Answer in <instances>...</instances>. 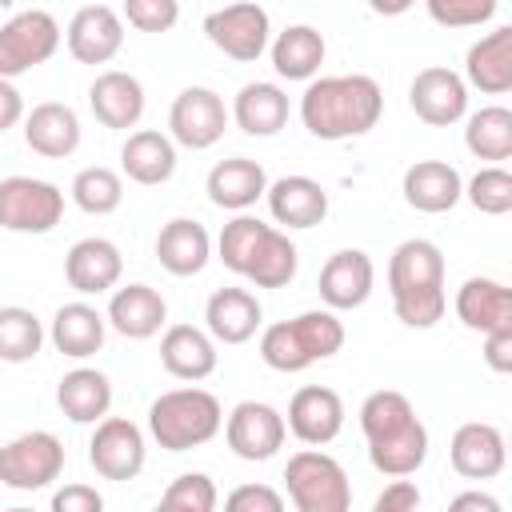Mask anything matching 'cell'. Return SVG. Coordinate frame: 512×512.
<instances>
[{
    "label": "cell",
    "instance_id": "22",
    "mask_svg": "<svg viewBox=\"0 0 512 512\" xmlns=\"http://www.w3.org/2000/svg\"><path fill=\"white\" fill-rule=\"evenodd\" d=\"M264 324V308L248 288H216L204 304V332L216 344H244Z\"/></svg>",
    "mask_w": 512,
    "mask_h": 512
},
{
    "label": "cell",
    "instance_id": "30",
    "mask_svg": "<svg viewBox=\"0 0 512 512\" xmlns=\"http://www.w3.org/2000/svg\"><path fill=\"white\" fill-rule=\"evenodd\" d=\"M296 268H300V252L288 240V232L264 224L260 236H256V244L248 248L244 264H240V276L248 284H256V288H284L296 276Z\"/></svg>",
    "mask_w": 512,
    "mask_h": 512
},
{
    "label": "cell",
    "instance_id": "25",
    "mask_svg": "<svg viewBox=\"0 0 512 512\" xmlns=\"http://www.w3.org/2000/svg\"><path fill=\"white\" fill-rule=\"evenodd\" d=\"M160 364L176 380H208L216 372V340L196 324H172L160 336Z\"/></svg>",
    "mask_w": 512,
    "mask_h": 512
},
{
    "label": "cell",
    "instance_id": "2",
    "mask_svg": "<svg viewBox=\"0 0 512 512\" xmlns=\"http://www.w3.org/2000/svg\"><path fill=\"white\" fill-rule=\"evenodd\" d=\"M360 432L368 440V460L376 472L400 480L428 460V428L412 400L396 388H380L360 404Z\"/></svg>",
    "mask_w": 512,
    "mask_h": 512
},
{
    "label": "cell",
    "instance_id": "8",
    "mask_svg": "<svg viewBox=\"0 0 512 512\" xmlns=\"http://www.w3.org/2000/svg\"><path fill=\"white\" fill-rule=\"evenodd\" d=\"M64 472V444L60 436L36 428L20 432L8 444H0V484L16 492H36L48 488Z\"/></svg>",
    "mask_w": 512,
    "mask_h": 512
},
{
    "label": "cell",
    "instance_id": "19",
    "mask_svg": "<svg viewBox=\"0 0 512 512\" xmlns=\"http://www.w3.org/2000/svg\"><path fill=\"white\" fill-rule=\"evenodd\" d=\"M400 192H404L408 208L440 216V212H452L464 200V180L448 160H416V164L404 168Z\"/></svg>",
    "mask_w": 512,
    "mask_h": 512
},
{
    "label": "cell",
    "instance_id": "48",
    "mask_svg": "<svg viewBox=\"0 0 512 512\" xmlns=\"http://www.w3.org/2000/svg\"><path fill=\"white\" fill-rule=\"evenodd\" d=\"M420 488H416V480H408V476H400V480H392V484H384V492L376 496V504H372V512H416L420 508Z\"/></svg>",
    "mask_w": 512,
    "mask_h": 512
},
{
    "label": "cell",
    "instance_id": "36",
    "mask_svg": "<svg viewBox=\"0 0 512 512\" xmlns=\"http://www.w3.org/2000/svg\"><path fill=\"white\" fill-rule=\"evenodd\" d=\"M464 148L476 160H508L512 156V112L500 104H488L468 116Z\"/></svg>",
    "mask_w": 512,
    "mask_h": 512
},
{
    "label": "cell",
    "instance_id": "14",
    "mask_svg": "<svg viewBox=\"0 0 512 512\" xmlns=\"http://www.w3.org/2000/svg\"><path fill=\"white\" fill-rule=\"evenodd\" d=\"M408 104H412V112H416L424 124L448 128V124L464 120V112H468V84L460 80V72L432 64V68H420V72L412 76V84H408Z\"/></svg>",
    "mask_w": 512,
    "mask_h": 512
},
{
    "label": "cell",
    "instance_id": "45",
    "mask_svg": "<svg viewBox=\"0 0 512 512\" xmlns=\"http://www.w3.org/2000/svg\"><path fill=\"white\" fill-rule=\"evenodd\" d=\"M120 20H128L136 32H168L180 20L176 0H128L120 8Z\"/></svg>",
    "mask_w": 512,
    "mask_h": 512
},
{
    "label": "cell",
    "instance_id": "10",
    "mask_svg": "<svg viewBox=\"0 0 512 512\" xmlns=\"http://www.w3.org/2000/svg\"><path fill=\"white\" fill-rule=\"evenodd\" d=\"M268 32H272V24L260 4H228V8H216L204 16V36L212 40V48H220L224 56H232L240 64H252L264 56Z\"/></svg>",
    "mask_w": 512,
    "mask_h": 512
},
{
    "label": "cell",
    "instance_id": "7",
    "mask_svg": "<svg viewBox=\"0 0 512 512\" xmlns=\"http://www.w3.org/2000/svg\"><path fill=\"white\" fill-rule=\"evenodd\" d=\"M60 48V24L44 8H24L12 20L0 24V80H16L44 60H52Z\"/></svg>",
    "mask_w": 512,
    "mask_h": 512
},
{
    "label": "cell",
    "instance_id": "42",
    "mask_svg": "<svg viewBox=\"0 0 512 512\" xmlns=\"http://www.w3.org/2000/svg\"><path fill=\"white\" fill-rule=\"evenodd\" d=\"M260 360L276 372H304L312 368V360L304 356L296 332H292V320H280V324H268L264 336H260Z\"/></svg>",
    "mask_w": 512,
    "mask_h": 512
},
{
    "label": "cell",
    "instance_id": "50",
    "mask_svg": "<svg viewBox=\"0 0 512 512\" xmlns=\"http://www.w3.org/2000/svg\"><path fill=\"white\" fill-rule=\"evenodd\" d=\"M24 120V96L12 80H0V132L16 128Z\"/></svg>",
    "mask_w": 512,
    "mask_h": 512
},
{
    "label": "cell",
    "instance_id": "43",
    "mask_svg": "<svg viewBox=\"0 0 512 512\" xmlns=\"http://www.w3.org/2000/svg\"><path fill=\"white\" fill-rule=\"evenodd\" d=\"M260 228H264V220H256V216H248V212H240V216H232V220L224 224V232H220V240H216V252H220V260H224L228 272L240 276V264H244L248 248L256 244Z\"/></svg>",
    "mask_w": 512,
    "mask_h": 512
},
{
    "label": "cell",
    "instance_id": "21",
    "mask_svg": "<svg viewBox=\"0 0 512 512\" xmlns=\"http://www.w3.org/2000/svg\"><path fill=\"white\" fill-rule=\"evenodd\" d=\"M456 320L480 336L512 328V288L492 276H468L456 288Z\"/></svg>",
    "mask_w": 512,
    "mask_h": 512
},
{
    "label": "cell",
    "instance_id": "3",
    "mask_svg": "<svg viewBox=\"0 0 512 512\" xmlns=\"http://www.w3.org/2000/svg\"><path fill=\"white\" fill-rule=\"evenodd\" d=\"M388 292H392V308L400 324L432 328L436 320H444V308H448L444 252L424 236L396 244L388 256Z\"/></svg>",
    "mask_w": 512,
    "mask_h": 512
},
{
    "label": "cell",
    "instance_id": "26",
    "mask_svg": "<svg viewBox=\"0 0 512 512\" xmlns=\"http://www.w3.org/2000/svg\"><path fill=\"white\" fill-rule=\"evenodd\" d=\"M24 144L36 156L64 160L80 148V116L60 100H44L24 116Z\"/></svg>",
    "mask_w": 512,
    "mask_h": 512
},
{
    "label": "cell",
    "instance_id": "32",
    "mask_svg": "<svg viewBox=\"0 0 512 512\" xmlns=\"http://www.w3.org/2000/svg\"><path fill=\"white\" fill-rule=\"evenodd\" d=\"M104 332H108V320L104 312H96L92 304L84 300H72V304H60L56 316H52V344L60 356H72V360H88L104 348Z\"/></svg>",
    "mask_w": 512,
    "mask_h": 512
},
{
    "label": "cell",
    "instance_id": "17",
    "mask_svg": "<svg viewBox=\"0 0 512 512\" xmlns=\"http://www.w3.org/2000/svg\"><path fill=\"white\" fill-rule=\"evenodd\" d=\"M120 272H124V256L112 240L104 236H84L68 248L64 256V280L68 288H76L80 296H100V292H112L120 284Z\"/></svg>",
    "mask_w": 512,
    "mask_h": 512
},
{
    "label": "cell",
    "instance_id": "16",
    "mask_svg": "<svg viewBox=\"0 0 512 512\" xmlns=\"http://www.w3.org/2000/svg\"><path fill=\"white\" fill-rule=\"evenodd\" d=\"M68 52L80 64H108L124 48V20L112 4H84L68 20Z\"/></svg>",
    "mask_w": 512,
    "mask_h": 512
},
{
    "label": "cell",
    "instance_id": "44",
    "mask_svg": "<svg viewBox=\"0 0 512 512\" xmlns=\"http://www.w3.org/2000/svg\"><path fill=\"white\" fill-rule=\"evenodd\" d=\"M428 16L444 28H480L496 16V0H428Z\"/></svg>",
    "mask_w": 512,
    "mask_h": 512
},
{
    "label": "cell",
    "instance_id": "33",
    "mask_svg": "<svg viewBox=\"0 0 512 512\" xmlns=\"http://www.w3.org/2000/svg\"><path fill=\"white\" fill-rule=\"evenodd\" d=\"M56 404L72 424H100L112 408V380L100 368H72L56 384Z\"/></svg>",
    "mask_w": 512,
    "mask_h": 512
},
{
    "label": "cell",
    "instance_id": "9",
    "mask_svg": "<svg viewBox=\"0 0 512 512\" xmlns=\"http://www.w3.org/2000/svg\"><path fill=\"white\" fill-rule=\"evenodd\" d=\"M224 128H228V108H224L220 92H212L204 84L176 92V100L168 108V140L172 144L204 152L224 136Z\"/></svg>",
    "mask_w": 512,
    "mask_h": 512
},
{
    "label": "cell",
    "instance_id": "18",
    "mask_svg": "<svg viewBox=\"0 0 512 512\" xmlns=\"http://www.w3.org/2000/svg\"><path fill=\"white\" fill-rule=\"evenodd\" d=\"M448 460L464 480H492L504 472V460H508L504 432L488 420H468L452 432Z\"/></svg>",
    "mask_w": 512,
    "mask_h": 512
},
{
    "label": "cell",
    "instance_id": "12",
    "mask_svg": "<svg viewBox=\"0 0 512 512\" xmlns=\"http://www.w3.org/2000/svg\"><path fill=\"white\" fill-rule=\"evenodd\" d=\"M284 436V412L264 400H240L224 420V440L240 460H272L284 448Z\"/></svg>",
    "mask_w": 512,
    "mask_h": 512
},
{
    "label": "cell",
    "instance_id": "29",
    "mask_svg": "<svg viewBox=\"0 0 512 512\" xmlns=\"http://www.w3.org/2000/svg\"><path fill=\"white\" fill-rule=\"evenodd\" d=\"M120 168H124L128 180H136L144 188H156V184L172 180V172H176V144L168 140V132L136 128L120 144Z\"/></svg>",
    "mask_w": 512,
    "mask_h": 512
},
{
    "label": "cell",
    "instance_id": "34",
    "mask_svg": "<svg viewBox=\"0 0 512 512\" xmlns=\"http://www.w3.org/2000/svg\"><path fill=\"white\" fill-rule=\"evenodd\" d=\"M232 120L248 136H276L288 124V92L272 80H252L236 92Z\"/></svg>",
    "mask_w": 512,
    "mask_h": 512
},
{
    "label": "cell",
    "instance_id": "1",
    "mask_svg": "<svg viewBox=\"0 0 512 512\" xmlns=\"http://www.w3.org/2000/svg\"><path fill=\"white\" fill-rule=\"evenodd\" d=\"M384 116V92L364 72L308 80L300 96V120L316 140H352L368 136Z\"/></svg>",
    "mask_w": 512,
    "mask_h": 512
},
{
    "label": "cell",
    "instance_id": "31",
    "mask_svg": "<svg viewBox=\"0 0 512 512\" xmlns=\"http://www.w3.org/2000/svg\"><path fill=\"white\" fill-rule=\"evenodd\" d=\"M204 188H208V200H212L216 208L240 216L244 208H252V204L268 192V176H264V168H260L256 160L232 156V160H220V164L208 172Z\"/></svg>",
    "mask_w": 512,
    "mask_h": 512
},
{
    "label": "cell",
    "instance_id": "15",
    "mask_svg": "<svg viewBox=\"0 0 512 512\" xmlns=\"http://www.w3.org/2000/svg\"><path fill=\"white\" fill-rule=\"evenodd\" d=\"M288 432L308 444V448H320V444H332L344 428V400L336 388L328 384H304L292 400H288V416H284Z\"/></svg>",
    "mask_w": 512,
    "mask_h": 512
},
{
    "label": "cell",
    "instance_id": "51",
    "mask_svg": "<svg viewBox=\"0 0 512 512\" xmlns=\"http://www.w3.org/2000/svg\"><path fill=\"white\" fill-rule=\"evenodd\" d=\"M448 512H504V504L492 492H484V488H468V492L452 496Z\"/></svg>",
    "mask_w": 512,
    "mask_h": 512
},
{
    "label": "cell",
    "instance_id": "27",
    "mask_svg": "<svg viewBox=\"0 0 512 512\" xmlns=\"http://www.w3.org/2000/svg\"><path fill=\"white\" fill-rule=\"evenodd\" d=\"M156 260L164 272L172 276H200L204 264L212 260V236L200 220H188V216H176L160 228L156 236Z\"/></svg>",
    "mask_w": 512,
    "mask_h": 512
},
{
    "label": "cell",
    "instance_id": "49",
    "mask_svg": "<svg viewBox=\"0 0 512 512\" xmlns=\"http://www.w3.org/2000/svg\"><path fill=\"white\" fill-rule=\"evenodd\" d=\"M484 364L496 376H508L512 372V328H496V332L484 336Z\"/></svg>",
    "mask_w": 512,
    "mask_h": 512
},
{
    "label": "cell",
    "instance_id": "5",
    "mask_svg": "<svg viewBox=\"0 0 512 512\" xmlns=\"http://www.w3.org/2000/svg\"><path fill=\"white\" fill-rule=\"evenodd\" d=\"M284 488L296 512H348L352 508V480L344 464L320 448H300L288 456Z\"/></svg>",
    "mask_w": 512,
    "mask_h": 512
},
{
    "label": "cell",
    "instance_id": "46",
    "mask_svg": "<svg viewBox=\"0 0 512 512\" xmlns=\"http://www.w3.org/2000/svg\"><path fill=\"white\" fill-rule=\"evenodd\" d=\"M224 512H284V496L272 484H240L224 496Z\"/></svg>",
    "mask_w": 512,
    "mask_h": 512
},
{
    "label": "cell",
    "instance_id": "35",
    "mask_svg": "<svg viewBox=\"0 0 512 512\" xmlns=\"http://www.w3.org/2000/svg\"><path fill=\"white\" fill-rule=\"evenodd\" d=\"M324 56H328V44L312 24H288L272 40V68L284 80H316Z\"/></svg>",
    "mask_w": 512,
    "mask_h": 512
},
{
    "label": "cell",
    "instance_id": "39",
    "mask_svg": "<svg viewBox=\"0 0 512 512\" xmlns=\"http://www.w3.org/2000/svg\"><path fill=\"white\" fill-rule=\"evenodd\" d=\"M292 332H296V340H300V348H304V356L316 364V360H328V356H336L340 348H344V324H340V316L336 312H328V308H308V312H300L296 320H292Z\"/></svg>",
    "mask_w": 512,
    "mask_h": 512
},
{
    "label": "cell",
    "instance_id": "20",
    "mask_svg": "<svg viewBox=\"0 0 512 512\" xmlns=\"http://www.w3.org/2000/svg\"><path fill=\"white\" fill-rule=\"evenodd\" d=\"M88 108L92 116L112 128V132H128L140 124L144 116V84L132 76V72H120V68H108L92 80L88 88Z\"/></svg>",
    "mask_w": 512,
    "mask_h": 512
},
{
    "label": "cell",
    "instance_id": "23",
    "mask_svg": "<svg viewBox=\"0 0 512 512\" xmlns=\"http://www.w3.org/2000/svg\"><path fill=\"white\" fill-rule=\"evenodd\" d=\"M268 212L284 228H316L328 216V188L312 176H280L264 192Z\"/></svg>",
    "mask_w": 512,
    "mask_h": 512
},
{
    "label": "cell",
    "instance_id": "41",
    "mask_svg": "<svg viewBox=\"0 0 512 512\" xmlns=\"http://www.w3.org/2000/svg\"><path fill=\"white\" fill-rule=\"evenodd\" d=\"M464 200H468L476 212H484V216H504V212H512V176H508V168H500V164L480 168V172L464 184Z\"/></svg>",
    "mask_w": 512,
    "mask_h": 512
},
{
    "label": "cell",
    "instance_id": "24",
    "mask_svg": "<svg viewBox=\"0 0 512 512\" xmlns=\"http://www.w3.org/2000/svg\"><path fill=\"white\" fill-rule=\"evenodd\" d=\"M104 320L128 340H148V336H156L164 328L168 304L152 284H124V288H116L108 296Z\"/></svg>",
    "mask_w": 512,
    "mask_h": 512
},
{
    "label": "cell",
    "instance_id": "47",
    "mask_svg": "<svg viewBox=\"0 0 512 512\" xmlns=\"http://www.w3.org/2000/svg\"><path fill=\"white\" fill-rule=\"evenodd\" d=\"M48 512H104V496L92 484H64L52 492Z\"/></svg>",
    "mask_w": 512,
    "mask_h": 512
},
{
    "label": "cell",
    "instance_id": "37",
    "mask_svg": "<svg viewBox=\"0 0 512 512\" xmlns=\"http://www.w3.org/2000/svg\"><path fill=\"white\" fill-rule=\"evenodd\" d=\"M40 344H44V324L32 308H20V304L0 308V360L4 364L36 360Z\"/></svg>",
    "mask_w": 512,
    "mask_h": 512
},
{
    "label": "cell",
    "instance_id": "11",
    "mask_svg": "<svg viewBox=\"0 0 512 512\" xmlns=\"http://www.w3.org/2000/svg\"><path fill=\"white\" fill-rule=\"evenodd\" d=\"M144 432L128 416H104L88 440V464L104 480H136L144 472Z\"/></svg>",
    "mask_w": 512,
    "mask_h": 512
},
{
    "label": "cell",
    "instance_id": "52",
    "mask_svg": "<svg viewBox=\"0 0 512 512\" xmlns=\"http://www.w3.org/2000/svg\"><path fill=\"white\" fill-rule=\"evenodd\" d=\"M8 512H32V508H8Z\"/></svg>",
    "mask_w": 512,
    "mask_h": 512
},
{
    "label": "cell",
    "instance_id": "4",
    "mask_svg": "<svg viewBox=\"0 0 512 512\" xmlns=\"http://www.w3.org/2000/svg\"><path fill=\"white\" fill-rule=\"evenodd\" d=\"M224 428V408L204 388H172L160 392L148 408V436L164 452H188L208 444Z\"/></svg>",
    "mask_w": 512,
    "mask_h": 512
},
{
    "label": "cell",
    "instance_id": "28",
    "mask_svg": "<svg viewBox=\"0 0 512 512\" xmlns=\"http://www.w3.org/2000/svg\"><path fill=\"white\" fill-rule=\"evenodd\" d=\"M464 84L488 92V96H504L512 88V28H492L488 36H480L468 56H464Z\"/></svg>",
    "mask_w": 512,
    "mask_h": 512
},
{
    "label": "cell",
    "instance_id": "6",
    "mask_svg": "<svg viewBox=\"0 0 512 512\" xmlns=\"http://www.w3.org/2000/svg\"><path fill=\"white\" fill-rule=\"evenodd\" d=\"M64 216V192L40 176H4L0 180V228L16 236H44Z\"/></svg>",
    "mask_w": 512,
    "mask_h": 512
},
{
    "label": "cell",
    "instance_id": "38",
    "mask_svg": "<svg viewBox=\"0 0 512 512\" xmlns=\"http://www.w3.org/2000/svg\"><path fill=\"white\" fill-rule=\"evenodd\" d=\"M68 192H72V204L80 212H88V216H108V212H116L124 204V180H120V172H112L104 164L80 168L72 176Z\"/></svg>",
    "mask_w": 512,
    "mask_h": 512
},
{
    "label": "cell",
    "instance_id": "40",
    "mask_svg": "<svg viewBox=\"0 0 512 512\" xmlns=\"http://www.w3.org/2000/svg\"><path fill=\"white\" fill-rule=\"evenodd\" d=\"M216 500L220 496H216V484L208 472H184L164 488V496L152 512H216Z\"/></svg>",
    "mask_w": 512,
    "mask_h": 512
},
{
    "label": "cell",
    "instance_id": "13",
    "mask_svg": "<svg viewBox=\"0 0 512 512\" xmlns=\"http://www.w3.org/2000/svg\"><path fill=\"white\" fill-rule=\"evenodd\" d=\"M316 288H320V300L328 312L360 308V304H368V296L376 288V264L364 248H340L324 260Z\"/></svg>",
    "mask_w": 512,
    "mask_h": 512
}]
</instances>
